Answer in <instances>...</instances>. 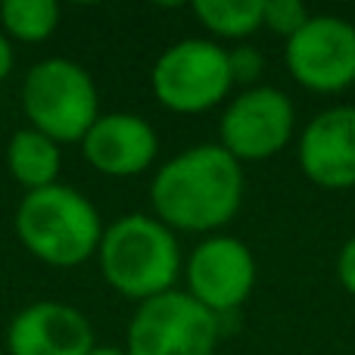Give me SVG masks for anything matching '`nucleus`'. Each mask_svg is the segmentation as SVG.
Masks as SVG:
<instances>
[{"label":"nucleus","mask_w":355,"mask_h":355,"mask_svg":"<svg viewBox=\"0 0 355 355\" xmlns=\"http://www.w3.org/2000/svg\"><path fill=\"white\" fill-rule=\"evenodd\" d=\"M243 166L221 147L193 144L166 159L150 181V209L175 234H221L243 206Z\"/></svg>","instance_id":"obj_1"},{"label":"nucleus","mask_w":355,"mask_h":355,"mask_svg":"<svg viewBox=\"0 0 355 355\" xmlns=\"http://www.w3.org/2000/svg\"><path fill=\"white\" fill-rule=\"evenodd\" d=\"M97 265L110 290L141 306L175 290L184 271V252L178 234L153 212H128L106 225Z\"/></svg>","instance_id":"obj_2"},{"label":"nucleus","mask_w":355,"mask_h":355,"mask_svg":"<svg viewBox=\"0 0 355 355\" xmlns=\"http://www.w3.org/2000/svg\"><path fill=\"white\" fill-rule=\"evenodd\" d=\"M12 231L31 259L50 268H78L97 259L106 225L91 196L60 181L19 200Z\"/></svg>","instance_id":"obj_3"},{"label":"nucleus","mask_w":355,"mask_h":355,"mask_svg":"<svg viewBox=\"0 0 355 355\" xmlns=\"http://www.w3.org/2000/svg\"><path fill=\"white\" fill-rule=\"evenodd\" d=\"M22 112L28 128L53 137L60 147L81 144L100 119V87L81 62L69 56L37 60L22 78Z\"/></svg>","instance_id":"obj_4"},{"label":"nucleus","mask_w":355,"mask_h":355,"mask_svg":"<svg viewBox=\"0 0 355 355\" xmlns=\"http://www.w3.org/2000/svg\"><path fill=\"white\" fill-rule=\"evenodd\" d=\"M150 87L162 110L202 116L231 100L234 78L227 47L212 37H181L156 56Z\"/></svg>","instance_id":"obj_5"},{"label":"nucleus","mask_w":355,"mask_h":355,"mask_svg":"<svg viewBox=\"0 0 355 355\" xmlns=\"http://www.w3.org/2000/svg\"><path fill=\"white\" fill-rule=\"evenodd\" d=\"M218 315L202 309L184 290L141 302L128 321L125 352L128 355H215L221 337Z\"/></svg>","instance_id":"obj_6"},{"label":"nucleus","mask_w":355,"mask_h":355,"mask_svg":"<svg viewBox=\"0 0 355 355\" xmlns=\"http://www.w3.org/2000/svg\"><path fill=\"white\" fill-rule=\"evenodd\" d=\"M296 135V106L281 87L256 85L234 91L221 106L218 144L243 166L265 162L290 147Z\"/></svg>","instance_id":"obj_7"},{"label":"nucleus","mask_w":355,"mask_h":355,"mask_svg":"<svg viewBox=\"0 0 355 355\" xmlns=\"http://www.w3.org/2000/svg\"><path fill=\"white\" fill-rule=\"evenodd\" d=\"M184 293L212 315H234L250 302L259 281V265L250 243L234 234H209L184 259Z\"/></svg>","instance_id":"obj_8"},{"label":"nucleus","mask_w":355,"mask_h":355,"mask_svg":"<svg viewBox=\"0 0 355 355\" xmlns=\"http://www.w3.org/2000/svg\"><path fill=\"white\" fill-rule=\"evenodd\" d=\"M290 78L312 94H343L355 87V25L343 16H309L284 44Z\"/></svg>","instance_id":"obj_9"},{"label":"nucleus","mask_w":355,"mask_h":355,"mask_svg":"<svg viewBox=\"0 0 355 355\" xmlns=\"http://www.w3.org/2000/svg\"><path fill=\"white\" fill-rule=\"evenodd\" d=\"M296 162L324 190L355 187V106L337 103L309 119L296 137Z\"/></svg>","instance_id":"obj_10"},{"label":"nucleus","mask_w":355,"mask_h":355,"mask_svg":"<svg viewBox=\"0 0 355 355\" xmlns=\"http://www.w3.org/2000/svg\"><path fill=\"white\" fill-rule=\"evenodd\" d=\"M81 156L94 172L106 178H137L150 172L159 156V135L150 119L137 112H100V119L81 137Z\"/></svg>","instance_id":"obj_11"},{"label":"nucleus","mask_w":355,"mask_h":355,"mask_svg":"<svg viewBox=\"0 0 355 355\" xmlns=\"http://www.w3.org/2000/svg\"><path fill=\"white\" fill-rule=\"evenodd\" d=\"M3 343L10 355H87L97 340L81 309L60 300H35L10 318Z\"/></svg>","instance_id":"obj_12"},{"label":"nucleus","mask_w":355,"mask_h":355,"mask_svg":"<svg viewBox=\"0 0 355 355\" xmlns=\"http://www.w3.org/2000/svg\"><path fill=\"white\" fill-rule=\"evenodd\" d=\"M3 159H6V172L12 175V181L25 193H35V190L60 184L62 147L53 137L41 135V131L28 128V125H22V128H16L10 135Z\"/></svg>","instance_id":"obj_13"},{"label":"nucleus","mask_w":355,"mask_h":355,"mask_svg":"<svg viewBox=\"0 0 355 355\" xmlns=\"http://www.w3.org/2000/svg\"><path fill=\"white\" fill-rule=\"evenodd\" d=\"M262 10L265 0H193L190 6L193 19L218 44H246V37L262 31Z\"/></svg>","instance_id":"obj_14"},{"label":"nucleus","mask_w":355,"mask_h":355,"mask_svg":"<svg viewBox=\"0 0 355 355\" xmlns=\"http://www.w3.org/2000/svg\"><path fill=\"white\" fill-rule=\"evenodd\" d=\"M62 10L56 0H6L0 3V31L12 44H44L60 28Z\"/></svg>","instance_id":"obj_15"},{"label":"nucleus","mask_w":355,"mask_h":355,"mask_svg":"<svg viewBox=\"0 0 355 355\" xmlns=\"http://www.w3.org/2000/svg\"><path fill=\"white\" fill-rule=\"evenodd\" d=\"M312 12L300 3V0H265V10H262V31H271V35L290 37L309 22Z\"/></svg>","instance_id":"obj_16"},{"label":"nucleus","mask_w":355,"mask_h":355,"mask_svg":"<svg viewBox=\"0 0 355 355\" xmlns=\"http://www.w3.org/2000/svg\"><path fill=\"white\" fill-rule=\"evenodd\" d=\"M227 62H231L234 87L246 91V87L262 85L265 56H262V50H256L252 44H234V47L227 50Z\"/></svg>","instance_id":"obj_17"},{"label":"nucleus","mask_w":355,"mask_h":355,"mask_svg":"<svg viewBox=\"0 0 355 355\" xmlns=\"http://www.w3.org/2000/svg\"><path fill=\"white\" fill-rule=\"evenodd\" d=\"M337 281L349 296H355V237H349L340 246L337 256Z\"/></svg>","instance_id":"obj_18"},{"label":"nucleus","mask_w":355,"mask_h":355,"mask_svg":"<svg viewBox=\"0 0 355 355\" xmlns=\"http://www.w3.org/2000/svg\"><path fill=\"white\" fill-rule=\"evenodd\" d=\"M12 66H16V50H12V41L0 31V81L10 78Z\"/></svg>","instance_id":"obj_19"},{"label":"nucleus","mask_w":355,"mask_h":355,"mask_svg":"<svg viewBox=\"0 0 355 355\" xmlns=\"http://www.w3.org/2000/svg\"><path fill=\"white\" fill-rule=\"evenodd\" d=\"M87 355H128L125 346H112V343H97Z\"/></svg>","instance_id":"obj_20"}]
</instances>
